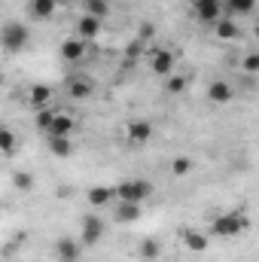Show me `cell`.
<instances>
[{"label": "cell", "mask_w": 259, "mask_h": 262, "mask_svg": "<svg viewBox=\"0 0 259 262\" xmlns=\"http://www.w3.org/2000/svg\"><path fill=\"white\" fill-rule=\"evenodd\" d=\"M52 116H55V113H52L49 107H40V110H37V128H40V131H49V125H52Z\"/></svg>", "instance_id": "cb8c5ba5"}, {"label": "cell", "mask_w": 259, "mask_h": 262, "mask_svg": "<svg viewBox=\"0 0 259 262\" xmlns=\"http://www.w3.org/2000/svg\"><path fill=\"white\" fill-rule=\"evenodd\" d=\"M171 67H174V55H171V52H156V58H153V70H156V73L168 76Z\"/></svg>", "instance_id": "d6986e66"}, {"label": "cell", "mask_w": 259, "mask_h": 262, "mask_svg": "<svg viewBox=\"0 0 259 262\" xmlns=\"http://www.w3.org/2000/svg\"><path fill=\"white\" fill-rule=\"evenodd\" d=\"M247 229V216L241 210H229V213H220L213 223H210V235L217 238H235Z\"/></svg>", "instance_id": "6da1fadb"}, {"label": "cell", "mask_w": 259, "mask_h": 262, "mask_svg": "<svg viewBox=\"0 0 259 262\" xmlns=\"http://www.w3.org/2000/svg\"><path fill=\"white\" fill-rule=\"evenodd\" d=\"M244 70H247V73H256L259 70V55L256 52H247V55H244Z\"/></svg>", "instance_id": "f1b7e54d"}, {"label": "cell", "mask_w": 259, "mask_h": 262, "mask_svg": "<svg viewBox=\"0 0 259 262\" xmlns=\"http://www.w3.org/2000/svg\"><path fill=\"white\" fill-rule=\"evenodd\" d=\"M0 40H3V49H9V52H21L25 43H28V28L18 25V21H9V25H3Z\"/></svg>", "instance_id": "3957f363"}, {"label": "cell", "mask_w": 259, "mask_h": 262, "mask_svg": "<svg viewBox=\"0 0 259 262\" xmlns=\"http://www.w3.org/2000/svg\"><path fill=\"white\" fill-rule=\"evenodd\" d=\"M49 98H52V92H49V85H34L31 89V104L40 110V107H46L49 104Z\"/></svg>", "instance_id": "7402d4cb"}, {"label": "cell", "mask_w": 259, "mask_h": 262, "mask_svg": "<svg viewBox=\"0 0 259 262\" xmlns=\"http://www.w3.org/2000/svg\"><path fill=\"white\" fill-rule=\"evenodd\" d=\"M113 220L116 223H137L140 220V204H128V201L113 204Z\"/></svg>", "instance_id": "9c48e42d"}, {"label": "cell", "mask_w": 259, "mask_h": 262, "mask_svg": "<svg viewBox=\"0 0 259 262\" xmlns=\"http://www.w3.org/2000/svg\"><path fill=\"white\" fill-rule=\"evenodd\" d=\"M82 55H85V43H82L79 37H76V40H64V43H61V58H64V61H79Z\"/></svg>", "instance_id": "9a60e30c"}, {"label": "cell", "mask_w": 259, "mask_h": 262, "mask_svg": "<svg viewBox=\"0 0 259 262\" xmlns=\"http://www.w3.org/2000/svg\"><path fill=\"white\" fill-rule=\"evenodd\" d=\"M101 235H104V223L98 220V216H85L82 220V244H98L101 241Z\"/></svg>", "instance_id": "5b68a950"}, {"label": "cell", "mask_w": 259, "mask_h": 262, "mask_svg": "<svg viewBox=\"0 0 259 262\" xmlns=\"http://www.w3.org/2000/svg\"><path fill=\"white\" fill-rule=\"evenodd\" d=\"M67 92H70V98L82 101V98H89L95 92V85H92L89 76H73V79H67Z\"/></svg>", "instance_id": "ba28073f"}, {"label": "cell", "mask_w": 259, "mask_h": 262, "mask_svg": "<svg viewBox=\"0 0 259 262\" xmlns=\"http://www.w3.org/2000/svg\"><path fill=\"white\" fill-rule=\"evenodd\" d=\"M183 89H186V76H171V79H168V92H171V95H180Z\"/></svg>", "instance_id": "4316f807"}, {"label": "cell", "mask_w": 259, "mask_h": 262, "mask_svg": "<svg viewBox=\"0 0 259 262\" xmlns=\"http://www.w3.org/2000/svg\"><path fill=\"white\" fill-rule=\"evenodd\" d=\"M18 149V140H15V131L9 128H0V152L3 156H12Z\"/></svg>", "instance_id": "44dd1931"}, {"label": "cell", "mask_w": 259, "mask_h": 262, "mask_svg": "<svg viewBox=\"0 0 259 262\" xmlns=\"http://www.w3.org/2000/svg\"><path fill=\"white\" fill-rule=\"evenodd\" d=\"M49 149H52V156H58V159H67V156L73 152V143H70L67 137H49Z\"/></svg>", "instance_id": "ffe728a7"}, {"label": "cell", "mask_w": 259, "mask_h": 262, "mask_svg": "<svg viewBox=\"0 0 259 262\" xmlns=\"http://www.w3.org/2000/svg\"><path fill=\"white\" fill-rule=\"evenodd\" d=\"M195 15L207 25H213L217 18H223V0H192Z\"/></svg>", "instance_id": "277c9868"}, {"label": "cell", "mask_w": 259, "mask_h": 262, "mask_svg": "<svg viewBox=\"0 0 259 262\" xmlns=\"http://www.w3.org/2000/svg\"><path fill=\"white\" fill-rule=\"evenodd\" d=\"M140 256H143V259H156V256H159V241H153V238L143 241V244H140Z\"/></svg>", "instance_id": "d4e9b609"}, {"label": "cell", "mask_w": 259, "mask_h": 262, "mask_svg": "<svg viewBox=\"0 0 259 262\" xmlns=\"http://www.w3.org/2000/svg\"><path fill=\"white\" fill-rule=\"evenodd\" d=\"M98 34H101V18L82 15V18L76 21V37H79V40H92V37H98Z\"/></svg>", "instance_id": "52a82bcc"}, {"label": "cell", "mask_w": 259, "mask_h": 262, "mask_svg": "<svg viewBox=\"0 0 259 262\" xmlns=\"http://www.w3.org/2000/svg\"><path fill=\"white\" fill-rule=\"evenodd\" d=\"M171 168H174V174L180 177V174H189V171H192V162L180 156V159H174V165H171Z\"/></svg>", "instance_id": "83f0119b"}, {"label": "cell", "mask_w": 259, "mask_h": 262, "mask_svg": "<svg viewBox=\"0 0 259 262\" xmlns=\"http://www.w3.org/2000/svg\"><path fill=\"white\" fill-rule=\"evenodd\" d=\"M113 201H116V189L113 186H92L89 189V204H95V207H107Z\"/></svg>", "instance_id": "8fae6325"}, {"label": "cell", "mask_w": 259, "mask_h": 262, "mask_svg": "<svg viewBox=\"0 0 259 262\" xmlns=\"http://www.w3.org/2000/svg\"><path fill=\"white\" fill-rule=\"evenodd\" d=\"M213 25H217V37H220V40H235V37L241 34V28H238V25H235V18H229V15L217 18Z\"/></svg>", "instance_id": "5bb4252c"}, {"label": "cell", "mask_w": 259, "mask_h": 262, "mask_svg": "<svg viewBox=\"0 0 259 262\" xmlns=\"http://www.w3.org/2000/svg\"><path fill=\"white\" fill-rule=\"evenodd\" d=\"M256 9V0H223V15L235 18V15H250Z\"/></svg>", "instance_id": "30bf717a"}, {"label": "cell", "mask_w": 259, "mask_h": 262, "mask_svg": "<svg viewBox=\"0 0 259 262\" xmlns=\"http://www.w3.org/2000/svg\"><path fill=\"white\" fill-rule=\"evenodd\" d=\"M107 12H110V0H85V15L104 18Z\"/></svg>", "instance_id": "603a6c76"}, {"label": "cell", "mask_w": 259, "mask_h": 262, "mask_svg": "<svg viewBox=\"0 0 259 262\" xmlns=\"http://www.w3.org/2000/svg\"><path fill=\"white\" fill-rule=\"evenodd\" d=\"M12 180H15V186H18V189H25V192H28V189L34 186V177H31L28 171H18V174H15Z\"/></svg>", "instance_id": "484cf974"}, {"label": "cell", "mask_w": 259, "mask_h": 262, "mask_svg": "<svg viewBox=\"0 0 259 262\" xmlns=\"http://www.w3.org/2000/svg\"><path fill=\"white\" fill-rule=\"evenodd\" d=\"M70 131H73V119L55 113V116H52V125H49L46 134H49V137H70Z\"/></svg>", "instance_id": "4fadbf2b"}, {"label": "cell", "mask_w": 259, "mask_h": 262, "mask_svg": "<svg viewBox=\"0 0 259 262\" xmlns=\"http://www.w3.org/2000/svg\"><path fill=\"white\" fill-rule=\"evenodd\" d=\"M153 137V125L149 122H131L128 125V140L131 143H146Z\"/></svg>", "instance_id": "e0dca14e"}, {"label": "cell", "mask_w": 259, "mask_h": 262, "mask_svg": "<svg viewBox=\"0 0 259 262\" xmlns=\"http://www.w3.org/2000/svg\"><path fill=\"white\" fill-rule=\"evenodd\" d=\"M149 195H153V186H149V180H122V183L116 186V201L143 204Z\"/></svg>", "instance_id": "7a4b0ae2"}, {"label": "cell", "mask_w": 259, "mask_h": 262, "mask_svg": "<svg viewBox=\"0 0 259 262\" xmlns=\"http://www.w3.org/2000/svg\"><path fill=\"white\" fill-rule=\"evenodd\" d=\"M55 3H73V0H55Z\"/></svg>", "instance_id": "f546056e"}, {"label": "cell", "mask_w": 259, "mask_h": 262, "mask_svg": "<svg viewBox=\"0 0 259 262\" xmlns=\"http://www.w3.org/2000/svg\"><path fill=\"white\" fill-rule=\"evenodd\" d=\"M183 244L189 253H204L207 250V235L195 232V229H183Z\"/></svg>", "instance_id": "7c38bea8"}, {"label": "cell", "mask_w": 259, "mask_h": 262, "mask_svg": "<svg viewBox=\"0 0 259 262\" xmlns=\"http://www.w3.org/2000/svg\"><path fill=\"white\" fill-rule=\"evenodd\" d=\"M207 98H210V104H229V101L235 98V89H232L229 82L217 79V82H210V89H207Z\"/></svg>", "instance_id": "8992f818"}, {"label": "cell", "mask_w": 259, "mask_h": 262, "mask_svg": "<svg viewBox=\"0 0 259 262\" xmlns=\"http://www.w3.org/2000/svg\"><path fill=\"white\" fill-rule=\"evenodd\" d=\"M55 6H58L55 0H31V6H28V9H31V15H34V18H52Z\"/></svg>", "instance_id": "ac0fdd59"}, {"label": "cell", "mask_w": 259, "mask_h": 262, "mask_svg": "<svg viewBox=\"0 0 259 262\" xmlns=\"http://www.w3.org/2000/svg\"><path fill=\"white\" fill-rule=\"evenodd\" d=\"M55 250H58V259L61 262H76L79 259V244H76L73 238H61Z\"/></svg>", "instance_id": "2e32d148"}]
</instances>
